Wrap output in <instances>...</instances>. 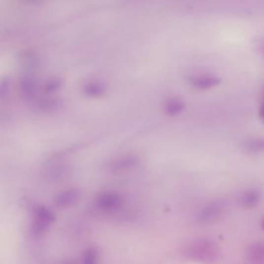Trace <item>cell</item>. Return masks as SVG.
<instances>
[{"mask_svg":"<svg viewBox=\"0 0 264 264\" xmlns=\"http://www.w3.org/2000/svg\"><path fill=\"white\" fill-rule=\"evenodd\" d=\"M195 259L204 262H214L219 257V248L216 243L209 240H200L195 243L190 253Z\"/></svg>","mask_w":264,"mask_h":264,"instance_id":"1","label":"cell"},{"mask_svg":"<svg viewBox=\"0 0 264 264\" xmlns=\"http://www.w3.org/2000/svg\"><path fill=\"white\" fill-rule=\"evenodd\" d=\"M54 220V214L51 211L45 207L37 208L33 216L31 225L33 233L36 236L44 233Z\"/></svg>","mask_w":264,"mask_h":264,"instance_id":"2","label":"cell"},{"mask_svg":"<svg viewBox=\"0 0 264 264\" xmlns=\"http://www.w3.org/2000/svg\"><path fill=\"white\" fill-rule=\"evenodd\" d=\"M221 82L220 77L212 74H200L192 78L191 84L198 90H209L219 85Z\"/></svg>","mask_w":264,"mask_h":264,"instance_id":"3","label":"cell"},{"mask_svg":"<svg viewBox=\"0 0 264 264\" xmlns=\"http://www.w3.org/2000/svg\"><path fill=\"white\" fill-rule=\"evenodd\" d=\"M248 264H264V242L252 243L246 251Z\"/></svg>","mask_w":264,"mask_h":264,"instance_id":"4","label":"cell"},{"mask_svg":"<svg viewBox=\"0 0 264 264\" xmlns=\"http://www.w3.org/2000/svg\"><path fill=\"white\" fill-rule=\"evenodd\" d=\"M262 199V193L258 189H252L246 190L240 195L239 204L243 207L252 209L259 205Z\"/></svg>","mask_w":264,"mask_h":264,"instance_id":"5","label":"cell"},{"mask_svg":"<svg viewBox=\"0 0 264 264\" xmlns=\"http://www.w3.org/2000/svg\"><path fill=\"white\" fill-rule=\"evenodd\" d=\"M224 206L221 202H214L206 205L200 213V220L204 222H210L217 220L223 214Z\"/></svg>","mask_w":264,"mask_h":264,"instance_id":"6","label":"cell"},{"mask_svg":"<svg viewBox=\"0 0 264 264\" xmlns=\"http://www.w3.org/2000/svg\"><path fill=\"white\" fill-rule=\"evenodd\" d=\"M121 202V198L116 193L106 192L99 195L97 198V204L102 209H114L118 206Z\"/></svg>","mask_w":264,"mask_h":264,"instance_id":"7","label":"cell"},{"mask_svg":"<svg viewBox=\"0 0 264 264\" xmlns=\"http://www.w3.org/2000/svg\"><path fill=\"white\" fill-rule=\"evenodd\" d=\"M107 91L106 85L99 81H90L84 87V92L86 95L92 98H100Z\"/></svg>","mask_w":264,"mask_h":264,"instance_id":"8","label":"cell"},{"mask_svg":"<svg viewBox=\"0 0 264 264\" xmlns=\"http://www.w3.org/2000/svg\"><path fill=\"white\" fill-rule=\"evenodd\" d=\"M80 195V192L77 189H70L61 193L56 199V203L59 206L71 205L78 199Z\"/></svg>","mask_w":264,"mask_h":264,"instance_id":"9","label":"cell"},{"mask_svg":"<svg viewBox=\"0 0 264 264\" xmlns=\"http://www.w3.org/2000/svg\"><path fill=\"white\" fill-rule=\"evenodd\" d=\"M186 107L184 101L177 98H171L165 104V112L169 116H175L183 111Z\"/></svg>","mask_w":264,"mask_h":264,"instance_id":"10","label":"cell"},{"mask_svg":"<svg viewBox=\"0 0 264 264\" xmlns=\"http://www.w3.org/2000/svg\"><path fill=\"white\" fill-rule=\"evenodd\" d=\"M243 148L249 153H264V138H251L246 140L243 143Z\"/></svg>","mask_w":264,"mask_h":264,"instance_id":"11","label":"cell"},{"mask_svg":"<svg viewBox=\"0 0 264 264\" xmlns=\"http://www.w3.org/2000/svg\"><path fill=\"white\" fill-rule=\"evenodd\" d=\"M137 163V159L134 156H125L120 158L112 163V168L114 170H125L133 168Z\"/></svg>","mask_w":264,"mask_h":264,"instance_id":"12","label":"cell"},{"mask_svg":"<svg viewBox=\"0 0 264 264\" xmlns=\"http://www.w3.org/2000/svg\"><path fill=\"white\" fill-rule=\"evenodd\" d=\"M21 88L24 95L26 96L31 97L33 95L34 92L36 91V85L32 80H26L22 83Z\"/></svg>","mask_w":264,"mask_h":264,"instance_id":"13","label":"cell"},{"mask_svg":"<svg viewBox=\"0 0 264 264\" xmlns=\"http://www.w3.org/2000/svg\"><path fill=\"white\" fill-rule=\"evenodd\" d=\"M61 80L54 79V80H51L47 83L46 88H47V91L51 92V91H57V90L61 88Z\"/></svg>","mask_w":264,"mask_h":264,"instance_id":"14","label":"cell"},{"mask_svg":"<svg viewBox=\"0 0 264 264\" xmlns=\"http://www.w3.org/2000/svg\"><path fill=\"white\" fill-rule=\"evenodd\" d=\"M6 91H9V83L4 80L0 86V96L5 97V95H7Z\"/></svg>","mask_w":264,"mask_h":264,"instance_id":"15","label":"cell"},{"mask_svg":"<svg viewBox=\"0 0 264 264\" xmlns=\"http://www.w3.org/2000/svg\"><path fill=\"white\" fill-rule=\"evenodd\" d=\"M259 116L261 121L264 123V100H263V102L261 104V107H260Z\"/></svg>","mask_w":264,"mask_h":264,"instance_id":"16","label":"cell"},{"mask_svg":"<svg viewBox=\"0 0 264 264\" xmlns=\"http://www.w3.org/2000/svg\"><path fill=\"white\" fill-rule=\"evenodd\" d=\"M261 227H262L263 231H264V218L263 219L262 222H261Z\"/></svg>","mask_w":264,"mask_h":264,"instance_id":"17","label":"cell"},{"mask_svg":"<svg viewBox=\"0 0 264 264\" xmlns=\"http://www.w3.org/2000/svg\"><path fill=\"white\" fill-rule=\"evenodd\" d=\"M262 50H263V51H264V47H263Z\"/></svg>","mask_w":264,"mask_h":264,"instance_id":"18","label":"cell"},{"mask_svg":"<svg viewBox=\"0 0 264 264\" xmlns=\"http://www.w3.org/2000/svg\"></svg>","mask_w":264,"mask_h":264,"instance_id":"19","label":"cell"}]
</instances>
